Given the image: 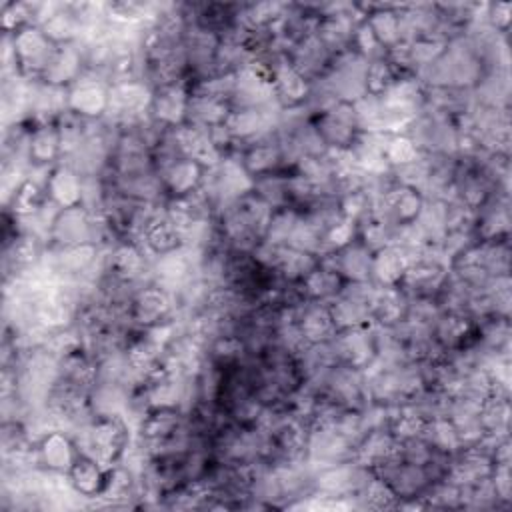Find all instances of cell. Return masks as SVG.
<instances>
[{"label": "cell", "mask_w": 512, "mask_h": 512, "mask_svg": "<svg viewBox=\"0 0 512 512\" xmlns=\"http://www.w3.org/2000/svg\"><path fill=\"white\" fill-rule=\"evenodd\" d=\"M174 316L176 306L172 296L152 282L138 288L130 300V320L136 328H152Z\"/></svg>", "instance_id": "cell-1"}, {"label": "cell", "mask_w": 512, "mask_h": 512, "mask_svg": "<svg viewBox=\"0 0 512 512\" xmlns=\"http://www.w3.org/2000/svg\"><path fill=\"white\" fill-rule=\"evenodd\" d=\"M108 88L110 84L94 74L82 72L80 78L68 86V110L82 118H102L108 106Z\"/></svg>", "instance_id": "cell-2"}, {"label": "cell", "mask_w": 512, "mask_h": 512, "mask_svg": "<svg viewBox=\"0 0 512 512\" xmlns=\"http://www.w3.org/2000/svg\"><path fill=\"white\" fill-rule=\"evenodd\" d=\"M190 86L186 82L154 88L150 116L164 128H176L186 122Z\"/></svg>", "instance_id": "cell-3"}, {"label": "cell", "mask_w": 512, "mask_h": 512, "mask_svg": "<svg viewBox=\"0 0 512 512\" xmlns=\"http://www.w3.org/2000/svg\"><path fill=\"white\" fill-rule=\"evenodd\" d=\"M204 170L206 168L200 166L198 162L178 156L168 164H164L162 168H158L156 174L160 176L164 194H168V198H174V196H184L194 192L202 182Z\"/></svg>", "instance_id": "cell-4"}, {"label": "cell", "mask_w": 512, "mask_h": 512, "mask_svg": "<svg viewBox=\"0 0 512 512\" xmlns=\"http://www.w3.org/2000/svg\"><path fill=\"white\" fill-rule=\"evenodd\" d=\"M76 456L78 448L64 430H52L38 440V464L44 470L70 472Z\"/></svg>", "instance_id": "cell-5"}, {"label": "cell", "mask_w": 512, "mask_h": 512, "mask_svg": "<svg viewBox=\"0 0 512 512\" xmlns=\"http://www.w3.org/2000/svg\"><path fill=\"white\" fill-rule=\"evenodd\" d=\"M298 328L308 344H324L330 342L338 328L332 320L328 302H314L306 300L298 308Z\"/></svg>", "instance_id": "cell-6"}, {"label": "cell", "mask_w": 512, "mask_h": 512, "mask_svg": "<svg viewBox=\"0 0 512 512\" xmlns=\"http://www.w3.org/2000/svg\"><path fill=\"white\" fill-rule=\"evenodd\" d=\"M82 184L84 178L60 162L50 170L46 178V192L58 208H72L80 206L82 202Z\"/></svg>", "instance_id": "cell-7"}, {"label": "cell", "mask_w": 512, "mask_h": 512, "mask_svg": "<svg viewBox=\"0 0 512 512\" xmlns=\"http://www.w3.org/2000/svg\"><path fill=\"white\" fill-rule=\"evenodd\" d=\"M60 158V136L56 122H36L30 128L28 160L30 168H52Z\"/></svg>", "instance_id": "cell-8"}, {"label": "cell", "mask_w": 512, "mask_h": 512, "mask_svg": "<svg viewBox=\"0 0 512 512\" xmlns=\"http://www.w3.org/2000/svg\"><path fill=\"white\" fill-rule=\"evenodd\" d=\"M408 266V256L396 244H388L372 254L370 280L378 286H398Z\"/></svg>", "instance_id": "cell-9"}, {"label": "cell", "mask_w": 512, "mask_h": 512, "mask_svg": "<svg viewBox=\"0 0 512 512\" xmlns=\"http://www.w3.org/2000/svg\"><path fill=\"white\" fill-rule=\"evenodd\" d=\"M68 476L80 496L94 498V496H100V492L104 490L108 468H104L98 460L78 452Z\"/></svg>", "instance_id": "cell-10"}, {"label": "cell", "mask_w": 512, "mask_h": 512, "mask_svg": "<svg viewBox=\"0 0 512 512\" xmlns=\"http://www.w3.org/2000/svg\"><path fill=\"white\" fill-rule=\"evenodd\" d=\"M384 154H386L390 168H400V166L412 164L422 156V152L418 150V146L414 144V140L408 134H392L386 142Z\"/></svg>", "instance_id": "cell-11"}, {"label": "cell", "mask_w": 512, "mask_h": 512, "mask_svg": "<svg viewBox=\"0 0 512 512\" xmlns=\"http://www.w3.org/2000/svg\"><path fill=\"white\" fill-rule=\"evenodd\" d=\"M510 16H512V4L510 2H492V4H486V12H484V18L488 22V26L498 32V34H508V28H510Z\"/></svg>", "instance_id": "cell-12"}]
</instances>
